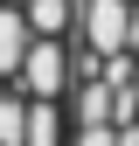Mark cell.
<instances>
[{
    "mask_svg": "<svg viewBox=\"0 0 139 146\" xmlns=\"http://www.w3.org/2000/svg\"><path fill=\"white\" fill-rule=\"evenodd\" d=\"M77 28L104 56H139V0H77Z\"/></svg>",
    "mask_w": 139,
    "mask_h": 146,
    "instance_id": "obj_1",
    "label": "cell"
}]
</instances>
